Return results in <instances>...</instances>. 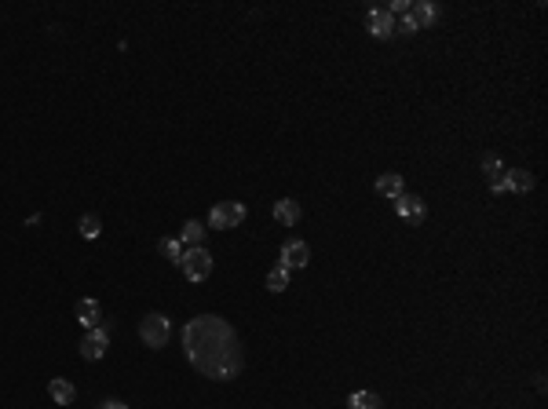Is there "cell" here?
<instances>
[{"mask_svg": "<svg viewBox=\"0 0 548 409\" xmlns=\"http://www.w3.org/2000/svg\"><path fill=\"white\" fill-rule=\"evenodd\" d=\"M183 354L208 380H234L245 366L238 333L219 315H198L183 325Z\"/></svg>", "mask_w": 548, "mask_h": 409, "instance_id": "cell-1", "label": "cell"}, {"mask_svg": "<svg viewBox=\"0 0 548 409\" xmlns=\"http://www.w3.org/2000/svg\"><path fill=\"white\" fill-rule=\"evenodd\" d=\"M139 336H143L147 347L161 351L168 343V336H172V322L161 315V310H150V315H143V322H139Z\"/></svg>", "mask_w": 548, "mask_h": 409, "instance_id": "cell-2", "label": "cell"}, {"mask_svg": "<svg viewBox=\"0 0 548 409\" xmlns=\"http://www.w3.org/2000/svg\"><path fill=\"white\" fill-rule=\"evenodd\" d=\"M180 271L187 282H205L208 274H212V256L205 252V245H198V249H187L180 256Z\"/></svg>", "mask_w": 548, "mask_h": 409, "instance_id": "cell-3", "label": "cell"}, {"mask_svg": "<svg viewBox=\"0 0 548 409\" xmlns=\"http://www.w3.org/2000/svg\"><path fill=\"white\" fill-rule=\"evenodd\" d=\"M238 223H245V205L241 201H219L208 212V227H212V231H231Z\"/></svg>", "mask_w": 548, "mask_h": 409, "instance_id": "cell-4", "label": "cell"}, {"mask_svg": "<svg viewBox=\"0 0 548 409\" xmlns=\"http://www.w3.org/2000/svg\"><path fill=\"white\" fill-rule=\"evenodd\" d=\"M106 347H110V333H106V329H88L77 351H80V358H85V362H99V358L106 354Z\"/></svg>", "mask_w": 548, "mask_h": 409, "instance_id": "cell-5", "label": "cell"}, {"mask_svg": "<svg viewBox=\"0 0 548 409\" xmlns=\"http://www.w3.org/2000/svg\"><path fill=\"white\" fill-rule=\"evenodd\" d=\"M278 264H282L285 271H293V267H308V264H311V249H308V241H285V245H282Z\"/></svg>", "mask_w": 548, "mask_h": 409, "instance_id": "cell-6", "label": "cell"}, {"mask_svg": "<svg viewBox=\"0 0 548 409\" xmlns=\"http://www.w3.org/2000/svg\"><path fill=\"white\" fill-rule=\"evenodd\" d=\"M395 212H398L402 220H410V223H424V216H428L424 198H417V194H398V198H395Z\"/></svg>", "mask_w": 548, "mask_h": 409, "instance_id": "cell-7", "label": "cell"}, {"mask_svg": "<svg viewBox=\"0 0 548 409\" xmlns=\"http://www.w3.org/2000/svg\"><path fill=\"white\" fill-rule=\"evenodd\" d=\"M366 29L373 37H380V41H388V37H395V19L388 15V8H373L366 15Z\"/></svg>", "mask_w": 548, "mask_h": 409, "instance_id": "cell-8", "label": "cell"}, {"mask_svg": "<svg viewBox=\"0 0 548 409\" xmlns=\"http://www.w3.org/2000/svg\"><path fill=\"white\" fill-rule=\"evenodd\" d=\"M77 322L85 325V333H88V329H99V325H103V307H99V300H77Z\"/></svg>", "mask_w": 548, "mask_h": 409, "instance_id": "cell-9", "label": "cell"}, {"mask_svg": "<svg viewBox=\"0 0 548 409\" xmlns=\"http://www.w3.org/2000/svg\"><path fill=\"white\" fill-rule=\"evenodd\" d=\"M48 395H52L59 406H70L77 399V387L70 380H62V376H55V380H48Z\"/></svg>", "mask_w": 548, "mask_h": 409, "instance_id": "cell-10", "label": "cell"}, {"mask_svg": "<svg viewBox=\"0 0 548 409\" xmlns=\"http://www.w3.org/2000/svg\"><path fill=\"white\" fill-rule=\"evenodd\" d=\"M530 187H534V175H530L526 168H508V172H505V190L526 194Z\"/></svg>", "mask_w": 548, "mask_h": 409, "instance_id": "cell-11", "label": "cell"}, {"mask_svg": "<svg viewBox=\"0 0 548 409\" xmlns=\"http://www.w3.org/2000/svg\"><path fill=\"white\" fill-rule=\"evenodd\" d=\"M410 19L417 22V29H421V26H431L435 19H439V8L428 4V0H417V4H410Z\"/></svg>", "mask_w": 548, "mask_h": 409, "instance_id": "cell-12", "label": "cell"}, {"mask_svg": "<svg viewBox=\"0 0 548 409\" xmlns=\"http://www.w3.org/2000/svg\"><path fill=\"white\" fill-rule=\"evenodd\" d=\"M274 220L285 223V227H293L300 220V205L293 198H282V201H274Z\"/></svg>", "mask_w": 548, "mask_h": 409, "instance_id": "cell-13", "label": "cell"}, {"mask_svg": "<svg viewBox=\"0 0 548 409\" xmlns=\"http://www.w3.org/2000/svg\"><path fill=\"white\" fill-rule=\"evenodd\" d=\"M183 245H190V249H198V245H205V223L201 220H187L183 223V234H180Z\"/></svg>", "mask_w": 548, "mask_h": 409, "instance_id": "cell-14", "label": "cell"}, {"mask_svg": "<svg viewBox=\"0 0 548 409\" xmlns=\"http://www.w3.org/2000/svg\"><path fill=\"white\" fill-rule=\"evenodd\" d=\"M377 194H380V198H398V194H402V175L398 172H384L377 179Z\"/></svg>", "mask_w": 548, "mask_h": 409, "instance_id": "cell-15", "label": "cell"}, {"mask_svg": "<svg viewBox=\"0 0 548 409\" xmlns=\"http://www.w3.org/2000/svg\"><path fill=\"white\" fill-rule=\"evenodd\" d=\"M77 231H80V238H88V241H95L103 234V220L95 216V212H88V216H80V223H77Z\"/></svg>", "mask_w": 548, "mask_h": 409, "instance_id": "cell-16", "label": "cell"}, {"mask_svg": "<svg viewBox=\"0 0 548 409\" xmlns=\"http://www.w3.org/2000/svg\"><path fill=\"white\" fill-rule=\"evenodd\" d=\"M347 409H380V395L377 391H354L347 399Z\"/></svg>", "mask_w": 548, "mask_h": 409, "instance_id": "cell-17", "label": "cell"}, {"mask_svg": "<svg viewBox=\"0 0 548 409\" xmlns=\"http://www.w3.org/2000/svg\"><path fill=\"white\" fill-rule=\"evenodd\" d=\"M157 252L165 256V259H172V264H180V256H183V241H180V238H161V241H157Z\"/></svg>", "mask_w": 548, "mask_h": 409, "instance_id": "cell-18", "label": "cell"}, {"mask_svg": "<svg viewBox=\"0 0 548 409\" xmlns=\"http://www.w3.org/2000/svg\"><path fill=\"white\" fill-rule=\"evenodd\" d=\"M482 172H486V179H490V183H497V179L505 175L501 157H497V154H486V157H482Z\"/></svg>", "mask_w": 548, "mask_h": 409, "instance_id": "cell-19", "label": "cell"}, {"mask_svg": "<svg viewBox=\"0 0 548 409\" xmlns=\"http://www.w3.org/2000/svg\"><path fill=\"white\" fill-rule=\"evenodd\" d=\"M285 285H289V271L278 264V267L267 274V289H271V292H285Z\"/></svg>", "mask_w": 548, "mask_h": 409, "instance_id": "cell-20", "label": "cell"}, {"mask_svg": "<svg viewBox=\"0 0 548 409\" xmlns=\"http://www.w3.org/2000/svg\"><path fill=\"white\" fill-rule=\"evenodd\" d=\"M395 34H406V37H410V34H417V22L410 19V15H402V19L395 22Z\"/></svg>", "mask_w": 548, "mask_h": 409, "instance_id": "cell-21", "label": "cell"}, {"mask_svg": "<svg viewBox=\"0 0 548 409\" xmlns=\"http://www.w3.org/2000/svg\"><path fill=\"white\" fill-rule=\"evenodd\" d=\"M388 15H391V19H402V15H410V0H395V4H388Z\"/></svg>", "mask_w": 548, "mask_h": 409, "instance_id": "cell-22", "label": "cell"}, {"mask_svg": "<svg viewBox=\"0 0 548 409\" xmlns=\"http://www.w3.org/2000/svg\"><path fill=\"white\" fill-rule=\"evenodd\" d=\"M99 409H128V406H124V402H117V399H106Z\"/></svg>", "mask_w": 548, "mask_h": 409, "instance_id": "cell-23", "label": "cell"}]
</instances>
